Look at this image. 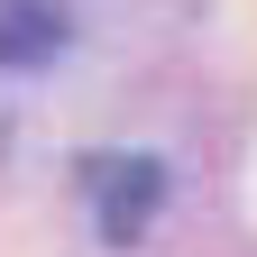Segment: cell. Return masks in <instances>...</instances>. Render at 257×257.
Masks as SVG:
<instances>
[{
  "label": "cell",
  "mask_w": 257,
  "mask_h": 257,
  "mask_svg": "<svg viewBox=\"0 0 257 257\" xmlns=\"http://www.w3.org/2000/svg\"><path fill=\"white\" fill-rule=\"evenodd\" d=\"M92 193H101V239L138 248L156 202H166V166H156V156H110V166H92Z\"/></svg>",
  "instance_id": "cell-1"
},
{
  "label": "cell",
  "mask_w": 257,
  "mask_h": 257,
  "mask_svg": "<svg viewBox=\"0 0 257 257\" xmlns=\"http://www.w3.org/2000/svg\"><path fill=\"white\" fill-rule=\"evenodd\" d=\"M64 0H0V74H37L64 55Z\"/></svg>",
  "instance_id": "cell-2"
}]
</instances>
